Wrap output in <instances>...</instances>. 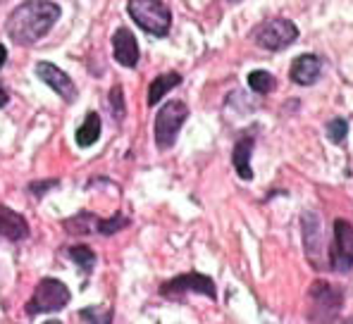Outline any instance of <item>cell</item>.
<instances>
[{"label":"cell","instance_id":"7a4b0ae2","mask_svg":"<svg viewBox=\"0 0 353 324\" xmlns=\"http://www.w3.org/2000/svg\"><path fill=\"white\" fill-rule=\"evenodd\" d=\"M132 19L143 31L153 36H165L172 24V12L163 0H129L127 5Z\"/></svg>","mask_w":353,"mask_h":324},{"label":"cell","instance_id":"9c48e42d","mask_svg":"<svg viewBox=\"0 0 353 324\" xmlns=\"http://www.w3.org/2000/svg\"><path fill=\"white\" fill-rule=\"evenodd\" d=\"M36 77H39L43 83H48L65 103H72L77 98L74 81H72L62 70H58L55 65H50V62H39V65H36Z\"/></svg>","mask_w":353,"mask_h":324},{"label":"cell","instance_id":"30bf717a","mask_svg":"<svg viewBox=\"0 0 353 324\" xmlns=\"http://www.w3.org/2000/svg\"><path fill=\"white\" fill-rule=\"evenodd\" d=\"M112 50H115V60L122 67H137L139 62V45L137 39L129 29H117L112 36Z\"/></svg>","mask_w":353,"mask_h":324},{"label":"cell","instance_id":"d6986e66","mask_svg":"<svg viewBox=\"0 0 353 324\" xmlns=\"http://www.w3.org/2000/svg\"><path fill=\"white\" fill-rule=\"evenodd\" d=\"M248 86H251L256 93H270L274 88V79H272V74H270V72L256 70V72H251V74H248Z\"/></svg>","mask_w":353,"mask_h":324},{"label":"cell","instance_id":"d4e9b609","mask_svg":"<svg viewBox=\"0 0 353 324\" xmlns=\"http://www.w3.org/2000/svg\"><path fill=\"white\" fill-rule=\"evenodd\" d=\"M8 101H10V96H8V88L0 83V108L3 105H8Z\"/></svg>","mask_w":353,"mask_h":324},{"label":"cell","instance_id":"4fadbf2b","mask_svg":"<svg viewBox=\"0 0 353 324\" xmlns=\"http://www.w3.org/2000/svg\"><path fill=\"white\" fill-rule=\"evenodd\" d=\"M0 236L10 239V241H22L29 236V224L22 215H17L10 207L0 205Z\"/></svg>","mask_w":353,"mask_h":324},{"label":"cell","instance_id":"83f0119b","mask_svg":"<svg viewBox=\"0 0 353 324\" xmlns=\"http://www.w3.org/2000/svg\"><path fill=\"white\" fill-rule=\"evenodd\" d=\"M43 324H62V322H55V320H50V322H43Z\"/></svg>","mask_w":353,"mask_h":324},{"label":"cell","instance_id":"cb8c5ba5","mask_svg":"<svg viewBox=\"0 0 353 324\" xmlns=\"http://www.w3.org/2000/svg\"><path fill=\"white\" fill-rule=\"evenodd\" d=\"M53 186H58V181H55V179L43 181V184H31V193H36V196H43L46 189H53Z\"/></svg>","mask_w":353,"mask_h":324},{"label":"cell","instance_id":"277c9868","mask_svg":"<svg viewBox=\"0 0 353 324\" xmlns=\"http://www.w3.org/2000/svg\"><path fill=\"white\" fill-rule=\"evenodd\" d=\"M186 117H189V108L179 101H170L160 108V112L155 114V143L160 150L172 148Z\"/></svg>","mask_w":353,"mask_h":324},{"label":"cell","instance_id":"5bb4252c","mask_svg":"<svg viewBox=\"0 0 353 324\" xmlns=\"http://www.w3.org/2000/svg\"><path fill=\"white\" fill-rule=\"evenodd\" d=\"M251 153H253V139L251 136H243L236 141L234 153H232V162H234V170L241 179H251Z\"/></svg>","mask_w":353,"mask_h":324},{"label":"cell","instance_id":"ac0fdd59","mask_svg":"<svg viewBox=\"0 0 353 324\" xmlns=\"http://www.w3.org/2000/svg\"><path fill=\"white\" fill-rule=\"evenodd\" d=\"M79 315H81V320H86L88 324H112V307L91 305V307H84Z\"/></svg>","mask_w":353,"mask_h":324},{"label":"cell","instance_id":"ba28073f","mask_svg":"<svg viewBox=\"0 0 353 324\" xmlns=\"http://www.w3.org/2000/svg\"><path fill=\"white\" fill-rule=\"evenodd\" d=\"M330 265L344 274L353 267V224L346 219L334 222V245L330 250Z\"/></svg>","mask_w":353,"mask_h":324},{"label":"cell","instance_id":"6da1fadb","mask_svg":"<svg viewBox=\"0 0 353 324\" xmlns=\"http://www.w3.org/2000/svg\"><path fill=\"white\" fill-rule=\"evenodd\" d=\"M58 17L60 8L50 0H27L10 14L8 34L17 45H34L53 29Z\"/></svg>","mask_w":353,"mask_h":324},{"label":"cell","instance_id":"3957f363","mask_svg":"<svg viewBox=\"0 0 353 324\" xmlns=\"http://www.w3.org/2000/svg\"><path fill=\"white\" fill-rule=\"evenodd\" d=\"M310 310H308V317L313 320L315 324H330L339 315L341 310V303H344V294L336 289L334 284H327V281H315L310 286Z\"/></svg>","mask_w":353,"mask_h":324},{"label":"cell","instance_id":"8fae6325","mask_svg":"<svg viewBox=\"0 0 353 324\" xmlns=\"http://www.w3.org/2000/svg\"><path fill=\"white\" fill-rule=\"evenodd\" d=\"M320 70H323V62H320L318 55H299L292 65V81L299 83V86H310V83L318 81Z\"/></svg>","mask_w":353,"mask_h":324},{"label":"cell","instance_id":"44dd1931","mask_svg":"<svg viewBox=\"0 0 353 324\" xmlns=\"http://www.w3.org/2000/svg\"><path fill=\"white\" fill-rule=\"evenodd\" d=\"M127 224H129V219L122 217V215H117V217H112V219H98V232L105 234V236H110V234H115V232H119V229H124Z\"/></svg>","mask_w":353,"mask_h":324},{"label":"cell","instance_id":"ffe728a7","mask_svg":"<svg viewBox=\"0 0 353 324\" xmlns=\"http://www.w3.org/2000/svg\"><path fill=\"white\" fill-rule=\"evenodd\" d=\"M70 258L74 260L79 267H84L86 272H91L93 265H96V253H93L91 248H86V245H72Z\"/></svg>","mask_w":353,"mask_h":324},{"label":"cell","instance_id":"2e32d148","mask_svg":"<svg viewBox=\"0 0 353 324\" xmlns=\"http://www.w3.org/2000/svg\"><path fill=\"white\" fill-rule=\"evenodd\" d=\"M98 136H101V117H98V112H88L84 124L77 129V143L81 148H88V145L96 143Z\"/></svg>","mask_w":353,"mask_h":324},{"label":"cell","instance_id":"603a6c76","mask_svg":"<svg viewBox=\"0 0 353 324\" xmlns=\"http://www.w3.org/2000/svg\"><path fill=\"white\" fill-rule=\"evenodd\" d=\"M110 108H112V112L117 114V119L124 117V101H122V88L119 86H112V91H110Z\"/></svg>","mask_w":353,"mask_h":324},{"label":"cell","instance_id":"52a82bcc","mask_svg":"<svg viewBox=\"0 0 353 324\" xmlns=\"http://www.w3.org/2000/svg\"><path fill=\"white\" fill-rule=\"evenodd\" d=\"M160 294L165 298H181L184 294H203L208 296L210 301L217 298V291H215V284H212L210 276L205 274H199V272H191V274H179L174 279L165 281L160 286Z\"/></svg>","mask_w":353,"mask_h":324},{"label":"cell","instance_id":"484cf974","mask_svg":"<svg viewBox=\"0 0 353 324\" xmlns=\"http://www.w3.org/2000/svg\"><path fill=\"white\" fill-rule=\"evenodd\" d=\"M5 60H8V48H5V45H0V67L5 65Z\"/></svg>","mask_w":353,"mask_h":324},{"label":"cell","instance_id":"9a60e30c","mask_svg":"<svg viewBox=\"0 0 353 324\" xmlns=\"http://www.w3.org/2000/svg\"><path fill=\"white\" fill-rule=\"evenodd\" d=\"M179 83H181V77L176 74V72H168V74L155 77L148 88V105H158V103L163 101V96H168Z\"/></svg>","mask_w":353,"mask_h":324},{"label":"cell","instance_id":"5b68a950","mask_svg":"<svg viewBox=\"0 0 353 324\" xmlns=\"http://www.w3.org/2000/svg\"><path fill=\"white\" fill-rule=\"evenodd\" d=\"M251 36H253V41H256V45H261L265 50H284L299 39V29H296V24L292 19L277 17V19H268V22L258 24Z\"/></svg>","mask_w":353,"mask_h":324},{"label":"cell","instance_id":"7c38bea8","mask_svg":"<svg viewBox=\"0 0 353 324\" xmlns=\"http://www.w3.org/2000/svg\"><path fill=\"white\" fill-rule=\"evenodd\" d=\"M303 243H305L308 260L315 265V270H318V253L325 250V243H323V232H320V222L313 212L303 215Z\"/></svg>","mask_w":353,"mask_h":324},{"label":"cell","instance_id":"8992f818","mask_svg":"<svg viewBox=\"0 0 353 324\" xmlns=\"http://www.w3.org/2000/svg\"><path fill=\"white\" fill-rule=\"evenodd\" d=\"M70 303V289L58 279H41L36 286L34 296L27 303L29 315H39V312H58Z\"/></svg>","mask_w":353,"mask_h":324},{"label":"cell","instance_id":"4316f807","mask_svg":"<svg viewBox=\"0 0 353 324\" xmlns=\"http://www.w3.org/2000/svg\"><path fill=\"white\" fill-rule=\"evenodd\" d=\"M344 324H353V315L349 317V320H344Z\"/></svg>","mask_w":353,"mask_h":324},{"label":"cell","instance_id":"f1b7e54d","mask_svg":"<svg viewBox=\"0 0 353 324\" xmlns=\"http://www.w3.org/2000/svg\"><path fill=\"white\" fill-rule=\"evenodd\" d=\"M230 3H239V0H230Z\"/></svg>","mask_w":353,"mask_h":324},{"label":"cell","instance_id":"e0dca14e","mask_svg":"<svg viewBox=\"0 0 353 324\" xmlns=\"http://www.w3.org/2000/svg\"><path fill=\"white\" fill-rule=\"evenodd\" d=\"M65 227H67V232H72V234H88V232H93V229H98V219L93 215H88V212H81L79 217L67 219Z\"/></svg>","mask_w":353,"mask_h":324},{"label":"cell","instance_id":"7402d4cb","mask_svg":"<svg viewBox=\"0 0 353 324\" xmlns=\"http://www.w3.org/2000/svg\"><path fill=\"white\" fill-rule=\"evenodd\" d=\"M346 132H349L346 119H332V122L327 124V134H330V139L334 141V143H344Z\"/></svg>","mask_w":353,"mask_h":324}]
</instances>
